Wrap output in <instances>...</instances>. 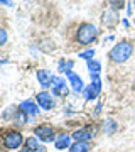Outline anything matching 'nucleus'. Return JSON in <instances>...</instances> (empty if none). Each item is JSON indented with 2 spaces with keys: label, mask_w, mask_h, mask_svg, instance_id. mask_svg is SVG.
<instances>
[{
  "label": "nucleus",
  "mask_w": 135,
  "mask_h": 152,
  "mask_svg": "<svg viewBox=\"0 0 135 152\" xmlns=\"http://www.w3.org/2000/svg\"><path fill=\"white\" fill-rule=\"evenodd\" d=\"M132 53H134V46L123 41V42L115 44V48L110 51V59L115 61V63H125L132 56Z\"/></svg>",
  "instance_id": "f257e3e1"
},
{
  "label": "nucleus",
  "mask_w": 135,
  "mask_h": 152,
  "mask_svg": "<svg viewBox=\"0 0 135 152\" xmlns=\"http://www.w3.org/2000/svg\"><path fill=\"white\" fill-rule=\"evenodd\" d=\"M98 36V29L93 26V24H81L78 27V32H76V39L80 41L81 44H91Z\"/></svg>",
  "instance_id": "f03ea898"
},
{
  "label": "nucleus",
  "mask_w": 135,
  "mask_h": 152,
  "mask_svg": "<svg viewBox=\"0 0 135 152\" xmlns=\"http://www.w3.org/2000/svg\"><path fill=\"white\" fill-rule=\"evenodd\" d=\"M22 142H24V137H22L19 132H14V130L5 134V137H4V145H5V149H9V151H17V149L22 145Z\"/></svg>",
  "instance_id": "7ed1b4c3"
},
{
  "label": "nucleus",
  "mask_w": 135,
  "mask_h": 152,
  "mask_svg": "<svg viewBox=\"0 0 135 152\" xmlns=\"http://www.w3.org/2000/svg\"><path fill=\"white\" fill-rule=\"evenodd\" d=\"M34 134L39 137V140L42 142H53L56 140L54 137H56V132H54V129L51 127V125H41V127H37L36 130H34Z\"/></svg>",
  "instance_id": "20e7f679"
},
{
  "label": "nucleus",
  "mask_w": 135,
  "mask_h": 152,
  "mask_svg": "<svg viewBox=\"0 0 135 152\" xmlns=\"http://www.w3.org/2000/svg\"><path fill=\"white\" fill-rule=\"evenodd\" d=\"M51 88H53V95L54 96H64L68 93V85L63 78L59 76H54L51 78Z\"/></svg>",
  "instance_id": "39448f33"
},
{
  "label": "nucleus",
  "mask_w": 135,
  "mask_h": 152,
  "mask_svg": "<svg viewBox=\"0 0 135 152\" xmlns=\"http://www.w3.org/2000/svg\"><path fill=\"white\" fill-rule=\"evenodd\" d=\"M96 134V129L91 127V125H88V127H83L80 130H76L73 134V139L74 140H80V142H88L90 139H93V135Z\"/></svg>",
  "instance_id": "423d86ee"
},
{
  "label": "nucleus",
  "mask_w": 135,
  "mask_h": 152,
  "mask_svg": "<svg viewBox=\"0 0 135 152\" xmlns=\"http://www.w3.org/2000/svg\"><path fill=\"white\" fill-rule=\"evenodd\" d=\"M37 105L42 110H53L56 103H54V98H53V95H51V93L41 91L37 95Z\"/></svg>",
  "instance_id": "0eeeda50"
},
{
  "label": "nucleus",
  "mask_w": 135,
  "mask_h": 152,
  "mask_svg": "<svg viewBox=\"0 0 135 152\" xmlns=\"http://www.w3.org/2000/svg\"><path fill=\"white\" fill-rule=\"evenodd\" d=\"M100 91H101V81H100V78H95L91 85L85 90V98L86 100H95V98H98Z\"/></svg>",
  "instance_id": "6e6552de"
},
{
  "label": "nucleus",
  "mask_w": 135,
  "mask_h": 152,
  "mask_svg": "<svg viewBox=\"0 0 135 152\" xmlns=\"http://www.w3.org/2000/svg\"><path fill=\"white\" fill-rule=\"evenodd\" d=\"M66 76H68V81H69L71 88H73V91H76V93L83 91L85 83H83V80H81V76H78L74 71H68V73H66Z\"/></svg>",
  "instance_id": "1a4fd4ad"
},
{
  "label": "nucleus",
  "mask_w": 135,
  "mask_h": 152,
  "mask_svg": "<svg viewBox=\"0 0 135 152\" xmlns=\"http://www.w3.org/2000/svg\"><path fill=\"white\" fill-rule=\"evenodd\" d=\"M19 108L24 112V113L31 115V117H34V115L39 113V105H36L34 102H31V100H26V102H22L20 105H19Z\"/></svg>",
  "instance_id": "9d476101"
},
{
  "label": "nucleus",
  "mask_w": 135,
  "mask_h": 152,
  "mask_svg": "<svg viewBox=\"0 0 135 152\" xmlns=\"http://www.w3.org/2000/svg\"><path fill=\"white\" fill-rule=\"evenodd\" d=\"M26 147L29 149V151H32V152H46L44 145L39 142L37 137H27L26 139Z\"/></svg>",
  "instance_id": "9b49d317"
},
{
  "label": "nucleus",
  "mask_w": 135,
  "mask_h": 152,
  "mask_svg": "<svg viewBox=\"0 0 135 152\" xmlns=\"http://www.w3.org/2000/svg\"><path fill=\"white\" fill-rule=\"evenodd\" d=\"M71 139H73V137H69L68 134H63V135H59L56 140H54V147H56L58 151L69 149V147H71Z\"/></svg>",
  "instance_id": "f8f14e48"
},
{
  "label": "nucleus",
  "mask_w": 135,
  "mask_h": 152,
  "mask_svg": "<svg viewBox=\"0 0 135 152\" xmlns=\"http://www.w3.org/2000/svg\"><path fill=\"white\" fill-rule=\"evenodd\" d=\"M37 80H39V83H41V86H42V88H49V86H51V76H49V73L46 69L37 71Z\"/></svg>",
  "instance_id": "ddd939ff"
},
{
  "label": "nucleus",
  "mask_w": 135,
  "mask_h": 152,
  "mask_svg": "<svg viewBox=\"0 0 135 152\" xmlns=\"http://www.w3.org/2000/svg\"><path fill=\"white\" fill-rule=\"evenodd\" d=\"M100 69H101V64H100L98 61H93V59L88 61V71H90V75H91V80L98 78V75H100Z\"/></svg>",
  "instance_id": "4468645a"
},
{
  "label": "nucleus",
  "mask_w": 135,
  "mask_h": 152,
  "mask_svg": "<svg viewBox=\"0 0 135 152\" xmlns=\"http://www.w3.org/2000/svg\"><path fill=\"white\" fill-rule=\"evenodd\" d=\"M88 151H90V144H88V142L76 140L74 144H71V147H69V152H88Z\"/></svg>",
  "instance_id": "2eb2a0df"
},
{
  "label": "nucleus",
  "mask_w": 135,
  "mask_h": 152,
  "mask_svg": "<svg viewBox=\"0 0 135 152\" xmlns=\"http://www.w3.org/2000/svg\"><path fill=\"white\" fill-rule=\"evenodd\" d=\"M103 20H105V24H107V26H110V27H112V26H115V24L118 22V17H117V12H115V10L105 12V19H103Z\"/></svg>",
  "instance_id": "dca6fc26"
},
{
  "label": "nucleus",
  "mask_w": 135,
  "mask_h": 152,
  "mask_svg": "<svg viewBox=\"0 0 135 152\" xmlns=\"http://www.w3.org/2000/svg\"><path fill=\"white\" fill-rule=\"evenodd\" d=\"M103 130H105V134H113L117 130V124H115L113 120H107L103 124Z\"/></svg>",
  "instance_id": "f3484780"
},
{
  "label": "nucleus",
  "mask_w": 135,
  "mask_h": 152,
  "mask_svg": "<svg viewBox=\"0 0 135 152\" xmlns=\"http://www.w3.org/2000/svg\"><path fill=\"white\" fill-rule=\"evenodd\" d=\"M73 64H74L73 61H64V59H63V61L59 63V71H63V73H68V71H71Z\"/></svg>",
  "instance_id": "a211bd4d"
},
{
  "label": "nucleus",
  "mask_w": 135,
  "mask_h": 152,
  "mask_svg": "<svg viewBox=\"0 0 135 152\" xmlns=\"http://www.w3.org/2000/svg\"><path fill=\"white\" fill-rule=\"evenodd\" d=\"M17 122V124H20V125H24L27 122V120H29V117H27V113H24V112H17V115H15V118H14Z\"/></svg>",
  "instance_id": "6ab92c4d"
},
{
  "label": "nucleus",
  "mask_w": 135,
  "mask_h": 152,
  "mask_svg": "<svg viewBox=\"0 0 135 152\" xmlns=\"http://www.w3.org/2000/svg\"><path fill=\"white\" fill-rule=\"evenodd\" d=\"M93 56H95V49H88V51H85V53H81L80 58H83V59H91Z\"/></svg>",
  "instance_id": "aec40b11"
},
{
  "label": "nucleus",
  "mask_w": 135,
  "mask_h": 152,
  "mask_svg": "<svg viewBox=\"0 0 135 152\" xmlns=\"http://www.w3.org/2000/svg\"><path fill=\"white\" fill-rule=\"evenodd\" d=\"M112 7H113V10H118L123 7V0H112Z\"/></svg>",
  "instance_id": "412c9836"
},
{
  "label": "nucleus",
  "mask_w": 135,
  "mask_h": 152,
  "mask_svg": "<svg viewBox=\"0 0 135 152\" xmlns=\"http://www.w3.org/2000/svg\"><path fill=\"white\" fill-rule=\"evenodd\" d=\"M5 42H7V32H5V29L0 27V46H4Z\"/></svg>",
  "instance_id": "4be33fe9"
},
{
  "label": "nucleus",
  "mask_w": 135,
  "mask_h": 152,
  "mask_svg": "<svg viewBox=\"0 0 135 152\" xmlns=\"http://www.w3.org/2000/svg\"><path fill=\"white\" fill-rule=\"evenodd\" d=\"M0 4H4V5H7V7H10V5H12L10 0H0Z\"/></svg>",
  "instance_id": "5701e85b"
},
{
  "label": "nucleus",
  "mask_w": 135,
  "mask_h": 152,
  "mask_svg": "<svg viewBox=\"0 0 135 152\" xmlns=\"http://www.w3.org/2000/svg\"><path fill=\"white\" fill-rule=\"evenodd\" d=\"M20 152H32V151H29V149L26 147V149H24V151H20Z\"/></svg>",
  "instance_id": "b1692460"
},
{
  "label": "nucleus",
  "mask_w": 135,
  "mask_h": 152,
  "mask_svg": "<svg viewBox=\"0 0 135 152\" xmlns=\"http://www.w3.org/2000/svg\"><path fill=\"white\" fill-rule=\"evenodd\" d=\"M134 5H135V0H134Z\"/></svg>",
  "instance_id": "393cba45"
}]
</instances>
